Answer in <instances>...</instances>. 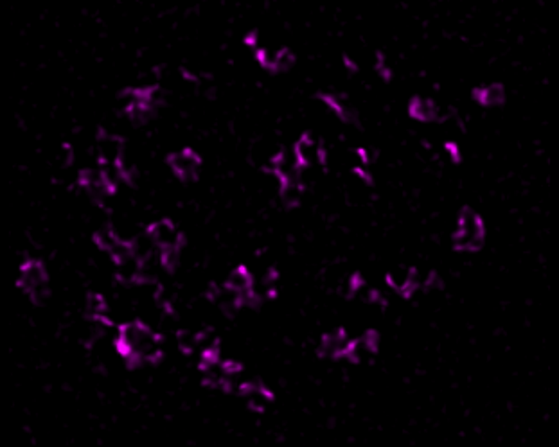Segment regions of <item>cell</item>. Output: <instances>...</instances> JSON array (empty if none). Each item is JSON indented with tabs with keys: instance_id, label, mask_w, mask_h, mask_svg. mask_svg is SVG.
Listing matches in <instances>:
<instances>
[{
	"instance_id": "3957f363",
	"label": "cell",
	"mask_w": 559,
	"mask_h": 447,
	"mask_svg": "<svg viewBox=\"0 0 559 447\" xmlns=\"http://www.w3.org/2000/svg\"><path fill=\"white\" fill-rule=\"evenodd\" d=\"M147 234H150V237L153 239V242H155L160 251L180 248V234H178L177 226L173 225L171 221H168V219H160V221L153 223Z\"/></svg>"
},
{
	"instance_id": "52a82bcc",
	"label": "cell",
	"mask_w": 559,
	"mask_h": 447,
	"mask_svg": "<svg viewBox=\"0 0 559 447\" xmlns=\"http://www.w3.org/2000/svg\"><path fill=\"white\" fill-rule=\"evenodd\" d=\"M243 395L254 410H263L270 402V393L261 385H243Z\"/></svg>"
},
{
	"instance_id": "8992f818",
	"label": "cell",
	"mask_w": 559,
	"mask_h": 447,
	"mask_svg": "<svg viewBox=\"0 0 559 447\" xmlns=\"http://www.w3.org/2000/svg\"><path fill=\"white\" fill-rule=\"evenodd\" d=\"M376 352V339L372 335H363L356 339H351V347L347 352V358H351L356 363L370 360Z\"/></svg>"
},
{
	"instance_id": "277c9868",
	"label": "cell",
	"mask_w": 559,
	"mask_h": 447,
	"mask_svg": "<svg viewBox=\"0 0 559 447\" xmlns=\"http://www.w3.org/2000/svg\"><path fill=\"white\" fill-rule=\"evenodd\" d=\"M293 151L303 168H312V166H315L317 162L322 160V147H320V144L317 142L312 135L300 137L297 140V144H295Z\"/></svg>"
},
{
	"instance_id": "7a4b0ae2",
	"label": "cell",
	"mask_w": 559,
	"mask_h": 447,
	"mask_svg": "<svg viewBox=\"0 0 559 447\" xmlns=\"http://www.w3.org/2000/svg\"><path fill=\"white\" fill-rule=\"evenodd\" d=\"M169 166H171L173 173L178 178H182V180H193V178H196L202 162H200V159H198L194 151L180 149L169 156Z\"/></svg>"
},
{
	"instance_id": "5b68a950",
	"label": "cell",
	"mask_w": 559,
	"mask_h": 447,
	"mask_svg": "<svg viewBox=\"0 0 559 447\" xmlns=\"http://www.w3.org/2000/svg\"><path fill=\"white\" fill-rule=\"evenodd\" d=\"M349 347H351V339L347 338V335L342 332V330H335V332H328V335L322 338L320 352H322L326 358H342V356H347Z\"/></svg>"
},
{
	"instance_id": "ba28073f",
	"label": "cell",
	"mask_w": 559,
	"mask_h": 447,
	"mask_svg": "<svg viewBox=\"0 0 559 447\" xmlns=\"http://www.w3.org/2000/svg\"><path fill=\"white\" fill-rule=\"evenodd\" d=\"M293 63H295V56L291 54L290 50H286V49H281L277 52V59H275V65H273V71H281V72H284V71H290L291 67H293Z\"/></svg>"
},
{
	"instance_id": "6da1fadb",
	"label": "cell",
	"mask_w": 559,
	"mask_h": 447,
	"mask_svg": "<svg viewBox=\"0 0 559 447\" xmlns=\"http://www.w3.org/2000/svg\"><path fill=\"white\" fill-rule=\"evenodd\" d=\"M119 345L131 360L152 361L160 354L159 338L143 323H128L122 327Z\"/></svg>"
},
{
	"instance_id": "9c48e42d",
	"label": "cell",
	"mask_w": 559,
	"mask_h": 447,
	"mask_svg": "<svg viewBox=\"0 0 559 447\" xmlns=\"http://www.w3.org/2000/svg\"><path fill=\"white\" fill-rule=\"evenodd\" d=\"M389 284L394 289H405L410 284V275L405 270H395V272L389 273Z\"/></svg>"
}]
</instances>
